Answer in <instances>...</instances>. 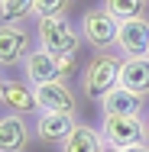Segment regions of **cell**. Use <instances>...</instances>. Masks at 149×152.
I'll return each instance as SVG.
<instances>
[{"mask_svg": "<svg viewBox=\"0 0 149 152\" xmlns=\"http://www.w3.org/2000/svg\"><path fill=\"white\" fill-rule=\"evenodd\" d=\"M146 3H149V0H146Z\"/></svg>", "mask_w": 149, "mask_h": 152, "instance_id": "cb8c5ba5", "label": "cell"}, {"mask_svg": "<svg viewBox=\"0 0 149 152\" xmlns=\"http://www.w3.org/2000/svg\"><path fill=\"white\" fill-rule=\"evenodd\" d=\"M143 133H146V142H149V110L143 113Z\"/></svg>", "mask_w": 149, "mask_h": 152, "instance_id": "44dd1931", "label": "cell"}, {"mask_svg": "<svg viewBox=\"0 0 149 152\" xmlns=\"http://www.w3.org/2000/svg\"><path fill=\"white\" fill-rule=\"evenodd\" d=\"M0 107H3V113L36 117V113H39L36 88H32L26 78H3V88H0Z\"/></svg>", "mask_w": 149, "mask_h": 152, "instance_id": "8992f818", "label": "cell"}, {"mask_svg": "<svg viewBox=\"0 0 149 152\" xmlns=\"http://www.w3.org/2000/svg\"><path fill=\"white\" fill-rule=\"evenodd\" d=\"M36 104L42 113H68L78 117V94L68 88V81H52L36 88Z\"/></svg>", "mask_w": 149, "mask_h": 152, "instance_id": "ba28073f", "label": "cell"}, {"mask_svg": "<svg viewBox=\"0 0 149 152\" xmlns=\"http://www.w3.org/2000/svg\"><path fill=\"white\" fill-rule=\"evenodd\" d=\"M81 39L84 45H91L94 52H110V45L117 42V29L120 23L104 10V7H91L88 13L81 16Z\"/></svg>", "mask_w": 149, "mask_h": 152, "instance_id": "3957f363", "label": "cell"}, {"mask_svg": "<svg viewBox=\"0 0 149 152\" xmlns=\"http://www.w3.org/2000/svg\"><path fill=\"white\" fill-rule=\"evenodd\" d=\"M120 68H123V55L94 52L81 68V94L101 104L114 88H120Z\"/></svg>", "mask_w": 149, "mask_h": 152, "instance_id": "6da1fadb", "label": "cell"}, {"mask_svg": "<svg viewBox=\"0 0 149 152\" xmlns=\"http://www.w3.org/2000/svg\"><path fill=\"white\" fill-rule=\"evenodd\" d=\"M0 88H3V75H0Z\"/></svg>", "mask_w": 149, "mask_h": 152, "instance_id": "7402d4cb", "label": "cell"}, {"mask_svg": "<svg viewBox=\"0 0 149 152\" xmlns=\"http://www.w3.org/2000/svg\"><path fill=\"white\" fill-rule=\"evenodd\" d=\"M120 88H126L136 97H149V58H123L120 68Z\"/></svg>", "mask_w": 149, "mask_h": 152, "instance_id": "4fadbf2b", "label": "cell"}, {"mask_svg": "<svg viewBox=\"0 0 149 152\" xmlns=\"http://www.w3.org/2000/svg\"><path fill=\"white\" fill-rule=\"evenodd\" d=\"M101 152H126V149H120V146H110V142H104V146H101Z\"/></svg>", "mask_w": 149, "mask_h": 152, "instance_id": "ffe728a7", "label": "cell"}, {"mask_svg": "<svg viewBox=\"0 0 149 152\" xmlns=\"http://www.w3.org/2000/svg\"><path fill=\"white\" fill-rule=\"evenodd\" d=\"M104 146V136H101V126H88V123H78L71 129V136L59 146V152H101Z\"/></svg>", "mask_w": 149, "mask_h": 152, "instance_id": "5bb4252c", "label": "cell"}, {"mask_svg": "<svg viewBox=\"0 0 149 152\" xmlns=\"http://www.w3.org/2000/svg\"><path fill=\"white\" fill-rule=\"evenodd\" d=\"M81 29L68 16H49L36 20V45L52 52V55H78L81 49Z\"/></svg>", "mask_w": 149, "mask_h": 152, "instance_id": "7a4b0ae2", "label": "cell"}, {"mask_svg": "<svg viewBox=\"0 0 149 152\" xmlns=\"http://www.w3.org/2000/svg\"><path fill=\"white\" fill-rule=\"evenodd\" d=\"M36 13V0H3L0 3V23H16L23 26Z\"/></svg>", "mask_w": 149, "mask_h": 152, "instance_id": "9a60e30c", "label": "cell"}, {"mask_svg": "<svg viewBox=\"0 0 149 152\" xmlns=\"http://www.w3.org/2000/svg\"><path fill=\"white\" fill-rule=\"evenodd\" d=\"M114 45H117V55L123 58H149V16L123 20Z\"/></svg>", "mask_w": 149, "mask_h": 152, "instance_id": "5b68a950", "label": "cell"}, {"mask_svg": "<svg viewBox=\"0 0 149 152\" xmlns=\"http://www.w3.org/2000/svg\"><path fill=\"white\" fill-rule=\"evenodd\" d=\"M143 104H146L143 97L130 94L126 88H114V91L97 104V110H101V120H104V117H143V113H146Z\"/></svg>", "mask_w": 149, "mask_h": 152, "instance_id": "7c38bea8", "label": "cell"}, {"mask_svg": "<svg viewBox=\"0 0 149 152\" xmlns=\"http://www.w3.org/2000/svg\"><path fill=\"white\" fill-rule=\"evenodd\" d=\"M101 7L117 20H133V16H146V0H101Z\"/></svg>", "mask_w": 149, "mask_h": 152, "instance_id": "2e32d148", "label": "cell"}, {"mask_svg": "<svg viewBox=\"0 0 149 152\" xmlns=\"http://www.w3.org/2000/svg\"><path fill=\"white\" fill-rule=\"evenodd\" d=\"M78 126V117H68V113H36L32 117V133H36V139L39 142H46V146H62L68 136H71V129Z\"/></svg>", "mask_w": 149, "mask_h": 152, "instance_id": "9c48e42d", "label": "cell"}, {"mask_svg": "<svg viewBox=\"0 0 149 152\" xmlns=\"http://www.w3.org/2000/svg\"><path fill=\"white\" fill-rule=\"evenodd\" d=\"M101 136H104V142L120 146V149H130L136 142H146L143 117H104L101 120Z\"/></svg>", "mask_w": 149, "mask_h": 152, "instance_id": "52a82bcc", "label": "cell"}, {"mask_svg": "<svg viewBox=\"0 0 149 152\" xmlns=\"http://www.w3.org/2000/svg\"><path fill=\"white\" fill-rule=\"evenodd\" d=\"M59 58V71H62V81L68 75H75V65H78V55H55Z\"/></svg>", "mask_w": 149, "mask_h": 152, "instance_id": "ac0fdd59", "label": "cell"}, {"mask_svg": "<svg viewBox=\"0 0 149 152\" xmlns=\"http://www.w3.org/2000/svg\"><path fill=\"white\" fill-rule=\"evenodd\" d=\"M126 152H149V142H136V146H130Z\"/></svg>", "mask_w": 149, "mask_h": 152, "instance_id": "d6986e66", "label": "cell"}, {"mask_svg": "<svg viewBox=\"0 0 149 152\" xmlns=\"http://www.w3.org/2000/svg\"><path fill=\"white\" fill-rule=\"evenodd\" d=\"M20 71H23V78L29 81L32 88H39V84H52V81H62V71H59V58L52 55V52H46V49H32L26 61L20 65Z\"/></svg>", "mask_w": 149, "mask_h": 152, "instance_id": "30bf717a", "label": "cell"}, {"mask_svg": "<svg viewBox=\"0 0 149 152\" xmlns=\"http://www.w3.org/2000/svg\"><path fill=\"white\" fill-rule=\"evenodd\" d=\"M75 0H36V13L32 20H49V16H68Z\"/></svg>", "mask_w": 149, "mask_h": 152, "instance_id": "e0dca14e", "label": "cell"}, {"mask_svg": "<svg viewBox=\"0 0 149 152\" xmlns=\"http://www.w3.org/2000/svg\"><path fill=\"white\" fill-rule=\"evenodd\" d=\"M32 123L16 113H0V152H23L32 142Z\"/></svg>", "mask_w": 149, "mask_h": 152, "instance_id": "8fae6325", "label": "cell"}, {"mask_svg": "<svg viewBox=\"0 0 149 152\" xmlns=\"http://www.w3.org/2000/svg\"><path fill=\"white\" fill-rule=\"evenodd\" d=\"M36 49V32L16 23H0V68H16Z\"/></svg>", "mask_w": 149, "mask_h": 152, "instance_id": "277c9868", "label": "cell"}, {"mask_svg": "<svg viewBox=\"0 0 149 152\" xmlns=\"http://www.w3.org/2000/svg\"><path fill=\"white\" fill-rule=\"evenodd\" d=\"M0 3H3V0H0Z\"/></svg>", "mask_w": 149, "mask_h": 152, "instance_id": "603a6c76", "label": "cell"}]
</instances>
